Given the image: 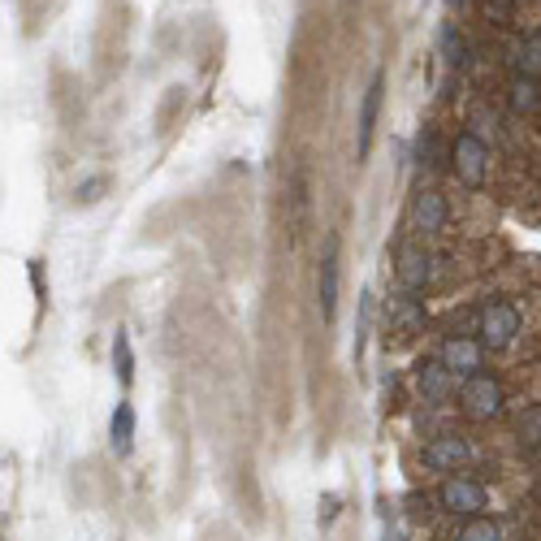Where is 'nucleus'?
<instances>
[{
    "label": "nucleus",
    "mask_w": 541,
    "mask_h": 541,
    "mask_svg": "<svg viewBox=\"0 0 541 541\" xmlns=\"http://www.w3.org/2000/svg\"><path fill=\"white\" fill-rule=\"evenodd\" d=\"M472 325H477V338L490 351H507V347H516L520 334H524V308L516 299H507V295H494V299H485L477 308Z\"/></svg>",
    "instance_id": "f257e3e1"
},
{
    "label": "nucleus",
    "mask_w": 541,
    "mask_h": 541,
    "mask_svg": "<svg viewBox=\"0 0 541 541\" xmlns=\"http://www.w3.org/2000/svg\"><path fill=\"white\" fill-rule=\"evenodd\" d=\"M455 403H459V416L472 420V425H494V420L507 416V386L494 373H477L459 381Z\"/></svg>",
    "instance_id": "f03ea898"
},
{
    "label": "nucleus",
    "mask_w": 541,
    "mask_h": 541,
    "mask_svg": "<svg viewBox=\"0 0 541 541\" xmlns=\"http://www.w3.org/2000/svg\"><path fill=\"white\" fill-rule=\"evenodd\" d=\"M433 503H438L442 516H455V520L485 516V511H490V485L481 477H472V472H455V477H446L438 485Z\"/></svg>",
    "instance_id": "7ed1b4c3"
},
{
    "label": "nucleus",
    "mask_w": 541,
    "mask_h": 541,
    "mask_svg": "<svg viewBox=\"0 0 541 541\" xmlns=\"http://www.w3.org/2000/svg\"><path fill=\"white\" fill-rule=\"evenodd\" d=\"M472 459H477V446L464 433H438V438H425V446H420V468L438 472V477L468 472Z\"/></svg>",
    "instance_id": "20e7f679"
},
{
    "label": "nucleus",
    "mask_w": 541,
    "mask_h": 541,
    "mask_svg": "<svg viewBox=\"0 0 541 541\" xmlns=\"http://www.w3.org/2000/svg\"><path fill=\"white\" fill-rule=\"evenodd\" d=\"M451 174L464 182V187H485V178H490V143H485L477 130H459L451 139Z\"/></svg>",
    "instance_id": "39448f33"
},
{
    "label": "nucleus",
    "mask_w": 541,
    "mask_h": 541,
    "mask_svg": "<svg viewBox=\"0 0 541 541\" xmlns=\"http://www.w3.org/2000/svg\"><path fill=\"white\" fill-rule=\"evenodd\" d=\"M438 269H442V260L433 256L425 243H403L399 260H394V277H399V286L407 295H425V286H433Z\"/></svg>",
    "instance_id": "423d86ee"
},
{
    "label": "nucleus",
    "mask_w": 541,
    "mask_h": 541,
    "mask_svg": "<svg viewBox=\"0 0 541 541\" xmlns=\"http://www.w3.org/2000/svg\"><path fill=\"white\" fill-rule=\"evenodd\" d=\"M485 342L481 338H468V334H446L442 338V347H438V360L451 368L455 381H468V377H477L485 373Z\"/></svg>",
    "instance_id": "0eeeda50"
},
{
    "label": "nucleus",
    "mask_w": 541,
    "mask_h": 541,
    "mask_svg": "<svg viewBox=\"0 0 541 541\" xmlns=\"http://www.w3.org/2000/svg\"><path fill=\"white\" fill-rule=\"evenodd\" d=\"M416 390H420V399H425L429 407H446L455 399L459 381H455L451 368L438 360V355H425V360L416 364Z\"/></svg>",
    "instance_id": "6e6552de"
},
{
    "label": "nucleus",
    "mask_w": 541,
    "mask_h": 541,
    "mask_svg": "<svg viewBox=\"0 0 541 541\" xmlns=\"http://www.w3.org/2000/svg\"><path fill=\"white\" fill-rule=\"evenodd\" d=\"M412 226L420 239H438V234L451 226V204H446L442 191H416L412 200Z\"/></svg>",
    "instance_id": "1a4fd4ad"
},
{
    "label": "nucleus",
    "mask_w": 541,
    "mask_h": 541,
    "mask_svg": "<svg viewBox=\"0 0 541 541\" xmlns=\"http://www.w3.org/2000/svg\"><path fill=\"white\" fill-rule=\"evenodd\" d=\"M429 321V312H425V303H420V295H394L386 299V329L390 334H399V338H416L420 329H425Z\"/></svg>",
    "instance_id": "9d476101"
},
{
    "label": "nucleus",
    "mask_w": 541,
    "mask_h": 541,
    "mask_svg": "<svg viewBox=\"0 0 541 541\" xmlns=\"http://www.w3.org/2000/svg\"><path fill=\"white\" fill-rule=\"evenodd\" d=\"M316 299H321L325 325H334V316H338V234H329L325 239L321 273H316Z\"/></svg>",
    "instance_id": "9b49d317"
},
{
    "label": "nucleus",
    "mask_w": 541,
    "mask_h": 541,
    "mask_svg": "<svg viewBox=\"0 0 541 541\" xmlns=\"http://www.w3.org/2000/svg\"><path fill=\"white\" fill-rule=\"evenodd\" d=\"M381 96H386V74H373V83H368L364 100H360V130H355V156L368 161V152H373V130H377V113H381Z\"/></svg>",
    "instance_id": "f8f14e48"
},
{
    "label": "nucleus",
    "mask_w": 541,
    "mask_h": 541,
    "mask_svg": "<svg viewBox=\"0 0 541 541\" xmlns=\"http://www.w3.org/2000/svg\"><path fill=\"white\" fill-rule=\"evenodd\" d=\"M507 109L516 117H541V78L511 74L507 83Z\"/></svg>",
    "instance_id": "ddd939ff"
},
{
    "label": "nucleus",
    "mask_w": 541,
    "mask_h": 541,
    "mask_svg": "<svg viewBox=\"0 0 541 541\" xmlns=\"http://www.w3.org/2000/svg\"><path fill=\"white\" fill-rule=\"evenodd\" d=\"M416 165L420 169H429V174H442V169H451V152L442 148V139H438V130L425 126L416 135Z\"/></svg>",
    "instance_id": "4468645a"
},
{
    "label": "nucleus",
    "mask_w": 541,
    "mask_h": 541,
    "mask_svg": "<svg viewBox=\"0 0 541 541\" xmlns=\"http://www.w3.org/2000/svg\"><path fill=\"white\" fill-rule=\"evenodd\" d=\"M511 65H516V74H524V78H541V26H533V31L520 35Z\"/></svg>",
    "instance_id": "2eb2a0df"
},
{
    "label": "nucleus",
    "mask_w": 541,
    "mask_h": 541,
    "mask_svg": "<svg viewBox=\"0 0 541 541\" xmlns=\"http://www.w3.org/2000/svg\"><path fill=\"white\" fill-rule=\"evenodd\" d=\"M511 438H516L524 451H541V403L520 407L516 420H511Z\"/></svg>",
    "instance_id": "dca6fc26"
},
{
    "label": "nucleus",
    "mask_w": 541,
    "mask_h": 541,
    "mask_svg": "<svg viewBox=\"0 0 541 541\" xmlns=\"http://www.w3.org/2000/svg\"><path fill=\"white\" fill-rule=\"evenodd\" d=\"M109 442H113L117 455H130V446H135V407H130V403H117V407H113Z\"/></svg>",
    "instance_id": "f3484780"
},
{
    "label": "nucleus",
    "mask_w": 541,
    "mask_h": 541,
    "mask_svg": "<svg viewBox=\"0 0 541 541\" xmlns=\"http://www.w3.org/2000/svg\"><path fill=\"white\" fill-rule=\"evenodd\" d=\"M455 541H503V524L494 516H472V520H459Z\"/></svg>",
    "instance_id": "a211bd4d"
},
{
    "label": "nucleus",
    "mask_w": 541,
    "mask_h": 541,
    "mask_svg": "<svg viewBox=\"0 0 541 541\" xmlns=\"http://www.w3.org/2000/svg\"><path fill=\"white\" fill-rule=\"evenodd\" d=\"M442 57L451 70H468L472 52H468V39L459 35V26H442Z\"/></svg>",
    "instance_id": "6ab92c4d"
},
{
    "label": "nucleus",
    "mask_w": 541,
    "mask_h": 541,
    "mask_svg": "<svg viewBox=\"0 0 541 541\" xmlns=\"http://www.w3.org/2000/svg\"><path fill=\"white\" fill-rule=\"evenodd\" d=\"M481 13H485V22H494V26H511V22H520L524 0H481Z\"/></svg>",
    "instance_id": "aec40b11"
},
{
    "label": "nucleus",
    "mask_w": 541,
    "mask_h": 541,
    "mask_svg": "<svg viewBox=\"0 0 541 541\" xmlns=\"http://www.w3.org/2000/svg\"><path fill=\"white\" fill-rule=\"evenodd\" d=\"M290 208H295L290 230H295V239H299L303 226H308V178H303V174H295V182H290Z\"/></svg>",
    "instance_id": "412c9836"
},
{
    "label": "nucleus",
    "mask_w": 541,
    "mask_h": 541,
    "mask_svg": "<svg viewBox=\"0 0 541 541\" xmlns=\"http://www.w3.org/2000/svg\"><path fill=\"white\" fill-rule=\"evenodd\" d=\"M113 368H117V381H122V386L135 381V355H130V338L126 334L113 338Z\"/></svg>",
    "instance_id": "4be33fe9"
},
{
    "label": "nucleus",
    "mask_w": 541,
    "mask_h": 541,
    "mask_svg": "<svg viewBox=\"0 0 541 541\" xmlns=\"http://www.w3.org/2000/svg\"><path fill=\"white\" fill-rule=\"evenodd\" d=\"M100 191H104V178H91V182H83V191H78V200L91 204V195H100Z\"/></svg>",
    "instance_id": "5701e85b"
},
{
    "label": "nucleus",
    "mask_w": 541,
    "mask_h": 541,
    "mask_svg": "<svg viewBox=\"0 0 541 541\" xmlns=\"http://www.w3.org/2000/svg\"><path fill=\"white\" fill-rule=\"evenodd\" d=\"M446 5H451V9H459V5H468V0H446Z\"/></svg>",
    "instance_id": "b1692460"
},
{
    "label": "nucleus",
    "mask_w": 541,
    "mask_h": 541,
    "mask_svg": "<svg viewBox=\"0 0 541 541\" xmlns=\"http://www.w3.org/2000/svg\"><path fill=\"white\" fill-rule=\"evenodd\" d=\"M533 498H537V503H541V481H537V490H533Z\"/></svg>",
    "instance_id": "393cba45"
},
{
    "label": "nucleus",
    "mask_w": 541,
    "mask_h": 541,
    "mask_svg": "<svg viewBox=\"0 0 541 541\" xmlns=\"http://www.w3.org/2000/svg\"><path fill=\"white\" fill-rule=\"evenodd\" d=\"M394 541H403V537H394Z\"/></svg>",
    "instance_id": "a878e982"
}]
</instances>
